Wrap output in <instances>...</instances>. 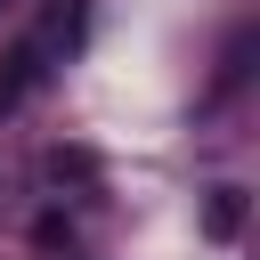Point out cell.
Instances as JSON below:
<instances>
[{"instance_id": "7a4b0ae2", "label": "cell", "mask_w": 260, "mask_h": 260, "mask_svg": "<svg viewBox=\"0 0 260 260\" xmlns=\"http://www.w3.org/2000/svg\"><path fill=\"white\" fill-rule=\"evenodd\" d=\"M236 228H244V187H211V203H203V236L228 244Z\"/></svg>"}, {"instance_id": "6da1fadb", "label": "cell", "mask_w": 260, "mask_h": 260, "mask_svg": "<svg viewBox=\"0 0 260 260\" xmlns=\"http://www.w3.org/2000/svg\"><path fill=\"white\" fill-rule=\"evenodd\" d=\"M41 73H49V41H16V49L0 57V114L24 106V98L41 89Z\"/></svg>"}]
</instances>
